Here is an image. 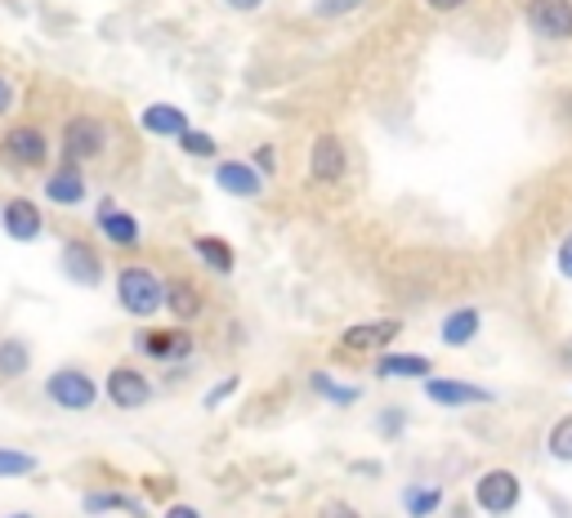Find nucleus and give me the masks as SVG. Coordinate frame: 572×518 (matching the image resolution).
<instances>
[{"label": "nucleus", "mask_w": 572, "mask_h": 518, "mask_svg": "<svg viewBox=\"0 0 572 518\" xmlns=\"http://www.w3.org/2000/svg\"><path fill=\"white\" fill-rule=\"evenodd\" d=\"M40 389H45V402L59 407V411H68V415H85V411L99 407V398H104L99 381H94V375H90L85 366H76V362L55 366L50 375H45Z\"/></svg>", "instance_id": "1"}, {"label": "nucleus", "mask_w": 572, "mask_h": 518, "mask_svg": "<svg viewBox=\"0 0 572 518\" xmlns=\"http://www.w3.org/2000/svg\"><path fill=\"white\" fill-rule=\"evenodd\" d=\"M5 518H32V514H5Z\"/></svg>", "instance_id": "39"}, {"label": "nucleus", "mask_w": 572, "mask_h": 518, "mask_svg": "<svg viewBox=\"0 0 572 518\" xmlns=\"http://www.w3.org/2000/svg\"><path fill=\"white\" fill-rule=\"evenodd\" d=\"M81 509H85V514H134V518L148 514L139 496H126V492H117V487L85 492V496H81Z\"/></svg>", "instance_id": "19"}, {"label": "nucleus", "mask_w": 572, "mask_h": 518, "mask_svg": "<svg viewBox=\"0 0 572 518\" xmlns=\"http://www.w3.org/2000/svg\"><path fill=\"white\" fill-rule=\"evenodd\" d=\"M425 394H429V402H439V407H484V402H492V389H484V385L434 381V375L425 381Z\"/></svg>", "instance_id": "17"}, {"label": "nucleus", "mask_w": 572, "mask_h": 518, "mask_svg": "<svg viewBox=\"0 0 572 518\" xmlns=\"http://www.w3.org/2000/svg\"><path fill=\"white\" fill-rule=\"evenodd\" d=\"M108 121L94 117V112H72L59 130V161H72V166H94L104 153H108Z\"/></svg>", "instance_id": "2"}, {"label": "nucleus", "mask_w": 572, "mask_h": 518, "mask_svg": "<svg viewBox=\"0 0 572 518\" xmlns=\"http://www.w3.org/2000/svg\"><path fill=\"white\" fill-rule=\"evenodd\" d=\"M117 304L121 313L148 322L162 313V277L148 264H126L117 268Z\"/></svg>", "instance_id": "3"}, {"label": "nucleus", "mask_w": 572, "mask_h": 518, "mask_svg": "<svg viewBox=\"0 0 572 518\" xmlns=\"http://www.w3.org/2000/svg\"><path fill=\"white\" fill-rule=\"evenodd\" d=\"M166 518H202V514H198L193 505H183V501H179V505H170V509H166Z\"/></svg>", "instance_id": "37"}, {"label": "nucleus", "mask_w": 572, "mask_h": 518, "mask_svg": "<svg viewBox=\"0 0 572 518\" xmlns=\"http://www.w3.org/2000/svg\"><path fill=\"white\" fill-rule=\"evenodd\" d=\"M179 153H188V157H198V161H211L215 153H219V144H215V134H206V130H183L179 138Z\"/></svg>", "instance_id": "25"}, {"label": "nucleus", "mask_w": 572, "mask_h": 518, "mask_svg": "<svg viewBox=\"0 0 572 518\" xmlns=\"http://www.w3.org/2000/svg\"><path fill=\"white\" fill-rule=\"evenodd\" d=\"M237 389H242V381H237V375H228V381H219V385H211V389H206V398H202V402L215 411V407H219L224 398H233Z\"/></svg>", "instance_id": "29"}, {"label": "nucleus", "mask_w": 572, "mask_h": 518, "mask_svg": "<svg viewBox=\"0 0 572 518\" xmlns=\"http://www.w3.org/2000/svg\"><path fill=\"white\" fill-rule=\"evenodd\" d=\"M59 273L72 281V287L94 291L108 277V264H104V251L94 246L90 238H63V246H59Z\"/></svg>", "instance_id": "5"}, {"label": "nucleus", "mask_w": 572, "mask_h": 518, "mask_svg": "<svg viewBox=\"0 0 572 518\" xmlns=\"http://www.w3.org/2000/svg\"><path fill=\"white\" fill-rule=\"evenodd\" d=\"M139 130L153 138H179L183 130H193V117H188L179 104H148L139 112Z\"/></svg>", "instance_id": "16"}, {"label": "nucleus", "mask_w": 572, "mask_h": 518, "mask_svg": "<svg viewBox=\"0 0 572 518\" xmlns=\"http://www.w3.org/2000/svg\"><path fill=\"white\" fill-rule=\"evenodd\" d=\"M425 5L434 10V14H452V10H461V5H465V0H425Z\"/></svg>", "instance_id": "35"}, {"label": "nucleus", "mask_w": 572, "mask_h": 518, "mask_svg": "<svg viewBox=\"0 0 572 518\" xmlns=\"http://www.w3.org/2000/svg\"><path fill=\"white\" fill-rule=\"evenodd\" d=\"M403 505H407L412 518H429V514H434V509L443 505V492H439V487H412Z\"/></svg>", "instance_id": "26"}, {"label": "nucleus", "mask_w": 572, "mask_h": 518, "mask_svg": "<svg viewBox=\"0 0 572 518\" xmlns=\"http://www.w3.org/2000/svg\"><path fill=\"white\" fill-rule=\"evenodd\" d=\"M358 5H362V0H318L313 14H322V19H341V14L358 10Z\"/></svg>", "instance_id": "30"}, {"label": "nucleus", "mask_w": 572, "mask_h": 518, "mask_svg": "<svg viewBox=\"0 0 572 518\" xmlns=\"http://www.w3.org/2000/svg\"><path fill=\"white\" fill-rule=\"evenodd\" d=\"M134 349L148 358V362H183L188 353H193V332L188 326H143V332L134 336Z\"/></svg>", "instance_id": "7"}, {"label": "nucleus", "mask_w": 572, "mask_h": 518, "mask_svg": "<svg viewBox=\"0 0 572 518\" xmlns=\"http://www.w3.org/2000/svg\"><path fill=\"white\" fill-rule=\"evenodd\" d=\"M0 232L19 246H32L45 238V210L32 202V197H10L0 206Z\"/></svg>", "instance_id": "9"}, {"label": "nucleus", "mask_w": 572, "mask_h": 518, "mask_svg": "<svg viewBox=\"0 0 572 518\" xmlns=\"http://www.w3.org/2000/svg\"><path fill=\"white\" fill-rule=\"evenodd\" d=\"M215 188L228 197H260L264 193V174L251 161H219L215 166Z\"/></svg>", "instance_id": "15"}, {"label": "nucleus", "mask_w": 572, "mask_h": 518, "mask_svg": "<svg viewBox=\"0 0 572 518\" xmlns=\"http://www.w3.org/2000/svg\"><path fill=\"white\" fill-rule=\"evenodd\" d=\"M528 27L546 40H568L572 36V0H528Z\"/></svg>", "instance_id": "13"}, {"label": "nucleus", "mask_w": 572, "mask_h": 518, "mask_svg": "<svg viewBox=\"0 0 572 518\" xmlns=\"http://www.w3.org/2000/svg\"><path fill=\"white\" fill-rule=\"evenodd\" d=\"M559 273H563V277H572V232H568L563 246H559Z\"/></svg>", "instance_id": "33"}, {"label": "nucleus", "mask_w": 572, "mask_h": 518, "mask_svg": "<svg viewBox=\"0 0 572 518\" xmlns=\"http://www.w3.org/2000/svg\"><path fill=\"white\" fill-rule=\"evenodd\" d=\"M36 469H40V456H36V451L0 447V483H10V479H32Z\"/></svg>", "instance_id": "24"}, {"label": "nucleus", "mask_w": 572, "mask_h": 518, "mask_svg": "<svg viewBox=\"0 0 572 518\" xmlns=\"http://www.w3.org/2000/svg\"><path fill=\"white\" fill-rule=\"evenodd\" d=\"M429 358H420V353H385L376 362V375L380 381H429Z\"/></svg>", "instance_id": "20"}, {"label": "nucleus", "mask_w": 572, "mask_h": 518, "mask_svg": "<svg viewBox=\"0 0 572 518\" xmlns=\"http://www.w3.org/2000/svg\"><path fill=\"white\" fill-rule=\"evenodd\" d=\"M94 228H99V238H108L117 251H139V242H143L139 215L121 210L112 197H104L99 206H94Z\"/></svg>", "instance_id": "10"}, {"label": "nucleus", "mask_w": 572, "mask_h": 518, "mask_svg": "<svg viewBox=\"0 0 572 518\" xmlns=\"http://www.w3.org/2000/svg\"><path fill=\"white\" fill-rule=\"evenodd\" d=\"M398 425H403V411H394V415L385 411V415H380V430H398Z\"/></svg>", "instance_id": "38"}, {"label": "nucleus", "mask_w": 572, "mask_h": 518, "mask_svg": "<svg viewBox=\"0 0 572 518\" xmlns=\"http://www.w3.org/2000/svg\"><path fill=\"white\" fill-rule=\"evenodd\" d=\"M32 371V345L19 336H0V381H23Z\"/></svg>", "instance_id": "23"}, {"label": "nucleus", "mask_w": 572, "mask_h": 518, "mask_svg": "<svg viewBox=\"0 0 572 518\" xmlns=\"http://www.w3.org/2000/svg\"><path fill=\"white\" fill-rule=\"evenodd\" d=\"M162 309L179 326H188V322H198L206 313V296H202L198 281H188V277H162Z\"/></svg>", "instance_id": "11"}, {"label": "nucleus", "mask_w": 572, "mask_h": 518, "mask_svg": "<svg viewBox=\"0 0 572 518\" xmlns=\"http://www.w3.org/2000/svg\"><path fill=\"white\" fill-rule=\"evenodd\" d=\"M224 5H228V10H237V14H251V10H260V5H264V0H224Z\"/></svg>", "instance_id": "36"}, {"label": "nucleus", "mask_w": 572, "mask_h": 518, "mask_svg": "<svg viewBox=\"0 0 572 518\" xmlns=\"http://www.w3.org/2000/svg\"><path fill=\"white\" fill-rule=\"evenodd\" d=\"M519 496H523V487L510 469H488V474L474 483V501H479V509H488V514H510L519 505Z\"/></svg>", "instance_id": "12"}, {"label": "nucleus", "mask_w": 572, "mask_h": 518, "mask_svg": "<svg viewBox=\"0 0 572 518\" xmlns=\"http://www.w3.org/2000/svg\"><path fill=\"white\" fill-rule=\"evenodd\" d=\"M322 518H358L349 505H341V501H331V505H322Z\"/></svg>", "instance_id": "34"}, {"label": "nucleus", "mask_w": 572, "mask_h": 518, "mask_svg": "<svg viewBox=\"0 0 572 518\" xmlns=\"http://www.w3.org/2000/svg\"><path fill=\"white\" fill-rule=\"evenodd\" d=\"M14 104H19V85H14L5 72H0V117H10Z\"/></svg>", "instance_id": "31"}, {"label": "nucleus", "mask_w": 572, "mask_h": 518, "mask_svg": "<svg viewBox=\"0 0 572 518\" xmlns=\"http://www.w3.org/2000/svg\"><path fill=\"white\" fill-rule=\"evenodd\" d=\"M546 447H550V456H555V460L572 465V415H563L559 425L550 430V443H546Z\"/></svg>", "instance_id": "28"}, {"label": "nucleus", "mask_w": 572, "mask_h": 518, "mask_svg": "<svg viewBox=\"0 0 572 518\" xmlns=\"http://www.w3.org/2000/svg\"><path fill=\"white\" fill-rule=\"evenodd\" d=\"M193 255L211 268V273H219V277H228L233 268H237V251L224 242V238H211V232H202V238H193Z\"/></svg>", "instance_id": "22"}, {"label": "nucleus", "mask_w": 572, "mask_h": 518, "mask_svg": "<svg viewBox=\"0 0 572 518\" xmlns=\"http://www.w3.org/2000/svg\"><path fill=\"white\" fill-rule=\"evenodd\" d=\"M0 153H5V161L14 170H45L55 157V144L36 121H14L5 130V138H0Z\"/></svg>", "instance_id": "4"}, {"label": "nucleus", "mask_w": 572, "mask_h": 518, "mask_svg": "<svg viewBox=\"0 0 572 518\" xmlns=\"http://www.w3.org/2000/svg\"><path fill=\"white\" fill-rule=\"evenodd\" d=\"M345 144L336 134H318L313 138V148H309V174L318 183H341L345 179Z\"/></svg>", "instance_id": "14"}, {"label": "nucleus", "mask_w": 572, "mask_h": 518, "mask_svg": "<svg viewBox=\"0 0 572 518\" xmlns=\"http://www.w3.org/2000/svg\"><path fill=\"white\" fill-rule=\"evenodd\" d=\"M273 166H277V153H273V144L255 148V170H260V174H273Z\"/></svg>", "instance_id": "32"}, {"label": "nucleus", "mask_w": 572, "mask_h": 518, "mask_svg": "<svg viewBox=\"0 0 572 518\" xmlns=\"http://www.w3.org/2000/svg\"><path fill=\"white\" fill-rule=\"evenodd\" d=\"M104 398L117 407V411H143V407H148L153 402V381H148V375H143L139 366H130V362H117L108 375H104Z\"/></svg>", "instance_id": "6"}, {"label": "nucleus", "mask_w": 572, "mask_h": 518, "mask_svg": "<svg viewBox=\"0 0 572 518\" xmlns=\"http://www.w3.org/2000/svg\"><path fill=\"white\" fill-rule=\"evenodd\" d=\"M398 332H403V322H362V326H349L345 332V349H354V353H371V349H385V345H394L398 340Z\"/></svg>", "instance_id": "18"}, {"label": "nucleus", "mask_w": 572, "mask_h": 518, "mask_svg": "<svg viewBox=\"0 0 572 518\" xmlns=\"http://www.w3.org/2000/svg\"><path fill=\"white\" fill-rule=\"evenodd\" d=\"M313 389H318L322 398H331L336 407H349V402H358V389H354V385H341V381H331L326 371H318V375H313Z\"/></svg>", "instance_id": "27"}, {"label": "nucleus", "mask_w": 572, "mask_h": 518, "mask_svg": "<svg viewBox=\"0 0 572 518\" xmlns=\"http://www.w3.org/2000/svg\"><path fill=\"white\" fill-rule=\"evenodd\" d=\"M40 193L50 206L59 210H76L90 202V179H85V166H72V161H55V170H45V183Z\"/></svg>", "instance_id": "8"}, {"label": "nucleus", "mask_w": 572, "mask_h": 518, "mask_svg": "<svg viewBox=\"0 0 572 518\" xmlns=\"http://www.w3.org/2000/svg\"><path fill=\"white\" fill-rule=\"evenodd\" d=\"M479 326H484L479 309H456V313H448V317H443V332H439V340H443L448 349H465L474 336H479Z\"/></svg>", "instance_id": "21"}]
</instances>
